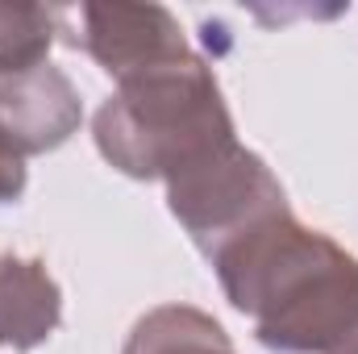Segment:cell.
Returning <instances> with one entry per match:
<instances>
[{"mask_svg": "<svg viewBox=\"0 0 358 354\" xmlns=\"http://www.w3.org/2000/svg\"><path fill=\"white\" fill-rule=\"evenodd\" d=\"M229 304L279 354H342L358 342V259L287 213L208 255Z\"/></svg>", "mask_w": 358, "mask_h": 354, "instance_id": "1", "label": "cell"}, {"mask_svg": "<svg viewBox=\"0 0 358 354\" xmlns=\"http://www.w3.org/2000/svg\"><path fill=\"white\" fill-rule=\"evenodd\" d=\"M76 21L80 34L71 46H84L117 84L192 55L179 21L163 4H80Z\"/></svg>", "mask_w": 358, "mask_h": 354, "instance_id": "4", "label": "cell"}, {"mask_svg": "<svg viewBox=\"0 0 358 354\" xmlns=\"http://www.w3.org/2000/svg\"><path fill=\"white\" fill-rule=\"evenodd\" d=\"M92 138L121 176L163 183L238 142L221 84L200 55L117 84L92 117Z\"/></svg>", "mask_w": 358, "mask_h": 354, "instance_id": "2", "label": "cell"}, {"mask_svg": "<svg viewBox=\"0 0 358 354\" xmlns=\"http://www.w3.org/2000/svg\"><path fill=\"white\" fill-rule=\"evenodd\" d=\"M63 321V292L42 259L0 255V351H38Z\"/></svg>", "mask_w": 358, "mask_h": 354, "instance_id": "6", "label": "cell"}, {"mask_svg": "<svg viewBox=\"0 0 358 354\" xmlns=\"http://www.w3.org/2000/svg\"><path fill=\"white\" fill-rule=\"evenodd\" d=\"M0 121L17 142V150L29 159L63 146L80 129L84 104L76 84L55 63H42L25 76L0 80Z\"/></svg>", "mask_w": 358, "mask_h": 354, "instance_id": "5", "label": "cell"}, {"mask_svg": "<svg viewBox=\"0 0 358 354\" xmlns=\"http://www.w3.org/2000/svg\"><path fill=\"white\" fill-rule=\"evenodd\" d=\"M167 208L187 229L196 250L208 259L250 225L267 221L275 213H287V192L255 150L234 142L171 179Z\"/></svg>", "mask_w": 358, "mask_h": 354, "instance_id": "3", "label": "cell"}, {"mask_svg": "<svg viewBox=\"0 0 358 354\" xmlns=\"http://www.w3.org/2000/svg\"><path fill=\"white\" fill-rule=\"evenodd\" d=\"M67 13L46 4H0V80L25 76L50 63V46L63 34Z\"/></svg>", "mask_w": 358, "mask_h": 354, "instance_id": "8", "label": "cell"}, {"mask_svg": "<svg viewBox=\"0 0 358 354\" xmlns=\"http://www.w3.org/2000/svg\"><path fill=\"white\" fill-rule=\"evenodd\" d=\"M121 354H238L217 317L192 304H159L125 338Z\"/></svg>", "mask_w": 358, "mask_h": 354, "instance_id": "7", "label": "cell"}, {"mask_svg": "<svg viewBox=\"0 0 358 354\" xmlns=\"http://www.w3.org/2000/svg\"><path fill=\"white\" fill-rule=\"evenodd\" d=\"M342 354H358V342H355V346H350V351H342Z\"/></svg>", "mask_w": 358, "mask_h": 354, "instance_id": "10", "label": "cell"}, {"mask_svg": "<svg viewBox=\"0 0 358 354\" xmlns=\"http://www.w3.org/2000/svg\"><path fill=\"white\" fill-rule=\"evenodd\" d=\"M21 196H25V155L17 150V142L0 121V204H17Z\"/></svg>", "mask_w": 358, "mask_h": 354, "instance_id": "9", "label": "cell"}]
</instances>
